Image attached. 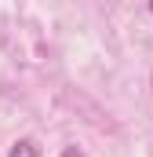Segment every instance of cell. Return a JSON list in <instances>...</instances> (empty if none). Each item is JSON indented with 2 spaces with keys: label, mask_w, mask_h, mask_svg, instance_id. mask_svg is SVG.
Returning <instances> with one entry per match:
<instances>
[{
  "label": "cell",
  "mask_w": 153,
  "mask_h": 157,
  "mask_svg": "<svg viewBox=\"0 0 153 157\" xmlns=\"http://www.w3.org/2000/svg\"><path fill=\"white\" fill-rule=\"evenodd\" d=\"M7 157H40V150H37V143L22 139V143H15V146H11V154H7Z\"/></svg>",
  "instance_id": "6da1fadb"
},
{
  "label": "cell",
  "mask_w": 153,
  "mask_h": 157,
  "mask_svg": "<svg viewBox=\"0 0 153 157\" xmlns=\"http://www.w3.org/2000/svg\"><path fill=\"white\" fill-rule=\"evenodd\" d=\"M58 157H84V154H80L76 146H66V150H62V154H58Z\"/></svg>",
  "instance_id": "7a4b0ae2"
},
{
  "label": "cell",
  "mask_w": 153,
  "mask_h": 157,
  "mask_svg": "<svg viewBox=\"0 0 153 157\" xmlns=\"http://www.w3.org/2000/svg\"><path fill=\"white\" fill-rule=\"evenodd\" d=\"M150 11H153V0H150Z\"/></svg>",
  "instance_id": "3957f363"
}]
</instances>
